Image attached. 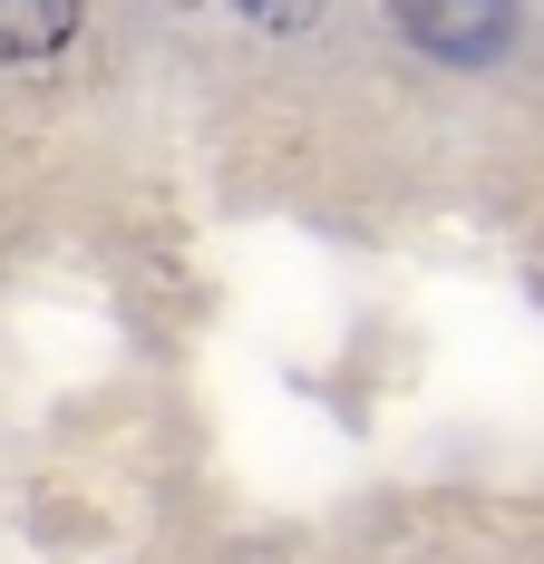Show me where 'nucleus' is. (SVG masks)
Listing matches in <instances>:
<instances>
[{
    "label": "nucleus",
    "instance_id": "obj_1",
    "mask_svg": "<svg viewBox=\"0 0 544 564\" xmlns=\"http://www.w3.org/2000/svg\"><path fill=\"white\" fill-rule=\"evenodd\" d=\"M389 20L418 58H447V68H487L515 40V0H389Z\"/></svg>",
    "mask_w": 544,
    "mask_h": 564
},
{
    "label": "nucleus",
    "instance_id": "obj_2",
    "mask_svg": "<svg viewBox=\"0 0 544 564\" xmlns=\"http://www.w3.org/2000/svg\"><path fill=\"white\" fill-rule=\"evenodd\" d=\"M78 40V0H0V58H50Z\"/></svg>",
    "mask_w": 544,
    "mask_h": 564
},
{
    "label": "nucleus",
    "instance_id": "obj_3",
    "mask_svg": "<svg viewBox=\"0 0 544 564\" xmlns=\"http://www.w3.org/2000/svg\"><path fill=\"white\" fill-rule=\"evenodd\" d=\"M233 20H253V30H312L322 0H233Z\"/></svg>",
    "mask_w": 544,
    "mask_h": 564
}]
</instances>
